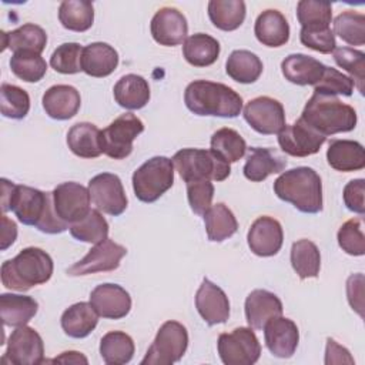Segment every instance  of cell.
<instances>
[{
	"mask_svg": "<svg viewBox=\"0 0 365 365\" xmlns=\"http://www.w3.org/2000/svg\"><path fill=\"white\" fill-rule=\"evenodd\" d=\"M1 210L13 211L21 224L33 225L46 234H60L70 228L56 214L51 192L16 185L6 178H1Z\"/></svg>",
	"mask_w": 365,
	"mask_h": 365,
	"instance_id": "1",
	"label": "cell"
},
{
	"mask_svg": "<svg viewBox=\"0 0 365 365\" xmlns=\"http://www.w3.org/2000/svg\"><path fill=\"white\" fill-rule=\"evenodd\" d=\"M187 108L197 115H215L234 118L242 110V97L222 83L195 80L184 93Z\"/></svg>",
	"mask_w": 365,
	"mask_h": 365,
	"instance_id": "2",
	"label": "cell"
},
{
	"mask_svg": "<svg viewBox=\"0 0 365 365\" xmlns=\"http://www.w3.org/2000/svg\"><path fill=\"white\" fill-rule=\"evenodd\" d=\"M53 259L44 250L27 247L1 264V282L9 289L24 292L47 282L53 275Z\"/></svg>",
	"mask_w": 365,
	"mask_h": 365,
	"instance_id": "3",
	"label": "cell"
},
{
	"mask_svg": "<svg viewBox=\"0 0 365 365\" xmlns=\"http://www.w3.org/2000/svg\"><path fill=\"white\" fill-rule=\"evenodd\" d=\"M274 192L285 202H291L305 214L322 210V182L318 173L309 167H297L284 171L274 181Z\"/></svg>",
	"mask_w": 365,
	"mask_h": 365,
	"instance_id": "4",
	"label": "cell"
},
{
	"mask_svg": "<svg viewBox=\"0 0 365 365\" xmlns=\"http://www.w3.org/2000/svg\"><path fill=\"white\" fill-rule=\"evenodd\" d=\"M299 118L324 137L352 131L358 121L354 107L335 96L318 93H314L308 100Z\"/></svg>",
	"mask_w": 365,
	"mask_h": 365,
	"instance_id": "5",
	"label": "cell"
},
{
	"mask_svg": "<svg viewBox=\"0 0 365 365\" xmlns=\"http://www.w3.org/2000/svg\"><path fill=\"white\" fill-rule=\"evenodd\" d=\"M173 164L185 182L192 181H224L231 174L228 163L211 150L182 148L173 157Z\"/></svg>",
	"mask_w": 365,
	"mask_h": 365,
	"instance_id": "6",
	"label": "cell"
},
{
	"mask_svg": "<svg viewBox=\"0 0 365 365\" xmlns=\"http://www.w3.org/2000/svg\"><path fill=\"white\" fill-rule=\"evenodd\" d=\"M174 184V164L164 155H155L133 174V190L143 202L157 201Z\"/></svg>",
	"mask_w": 365,
	"mask_h": 365,
	"instance_id": "7",
	"label": "cell"
},
{
	"mask_svg": "<svg viewBox=\"0 0 365 365\" xmlns=\"http://www.w3.org/2000/svg\"><path fill=\"white\" fill-rule=\"evenodd\" d=\"M187 346V328L177 321H167L160 327L141 365H171L182 358Z\"/></svg>",
	"mask_w": 365,
	"mask_h": 365,
	"instance_id": "8",
	"label": "cell"
},
{
	"mask_svg": "<svg viewBox=\"0 0 365 365\" xmlns=\"http://www.w3.org/2000/svg\"><path fill=\"white\" fill-rule=\"evenodd\" d=\"M144 131L143 121L133 113L118 115L101 131V148L106 155L123 160L133 151V141Z\"/></svg>",
	"mask_w": 365,
	"mask_h": 365,
	"instance_id": "9",
	"label": "cell"
},
{
	"mask_svg": "<svg viewBox=\"0 0 365 365\" xmlns=\"http://www.w3.org/2000/svg\"><path fill=\"white\" fill-rule=\"evenodd\" d=\"M218 355L225 365H252L259 359L261 345L252 328L240 327L224 332L217 342Z\"/></svg>",
	"mask_w": 365,
	"mask_h": 365,
	"instance_id": "10",
	"label": "cell"
},
{
	"mask_svg": "<svg viewBox=\"0 0 365 365\" xmlns=\"http://www.w3.org/2000/svg\"><path fill=\"white\" fill-rule=\"evenodd\" d=\"M3 364L38 365L44 362V344L40 334L27 325L17 327L7 342Z\"/></svg>",
	"mask_w": 365,
	"mask_h": 365,
	"instance_id": "11",
	"label": "cell"
},
{
	"mask_svg": "<svg viewBox=\"0 0 365 365\" xmlns=\"http://www.w3.org/2000/svg\"><path fill=\"white\" fill-rule=\"evenodd\" d=\"M88 192L91 202L98 211L108 215H121L127 208V197L118 175L101 173L88 181Z\"/></svg>",
	"mask_w": 365,
	"mask_h": 365,
	"instance_id": "12",
	"label": "cell"
},
{
	"mask_svg": "<svg viewBox=\"0 0 365 365\" xmlns=\"http://www.w3.org/2000/svg\"><path fill=\"white\" fill-rule=\"evenodd\" d=\"M51 194L56 214L68 225L83 220L91 210L88 188L78 182H61L51 191Z\"/></svg>",
	"mask_w": 365,
	"mask_h": 365,
	"instance_id": "13",
	"label": "cell"
},
{
	"mask_svg": "<svg viewBox=\"0 0 365 365\" xmlns=\"http://www.w3.org/2000/svg\"><path fill=\"white\" fill-rule=\"evenodd\" d=\"M125 254V247L114 242L110 238H106L96 244L83 259L73 264L67 269V274L71 277H81L96 272L114 271L120 267V261Z\"/></svg>",
	"mask_w": 365,
	"mask_h": 365,
	"instance_id": "14",
	"label": "cell"
},
{
	"mask_svg": "<svg viewBox=\"0 0 365 365\" xmlns=\"http://www.w3.org/2000/svg\"><path fill=\"white\" fill-rule=\"evenodd\" d=\"M244 118L251 128L264 135L278 134L285 125V111L282 104L268 96L250 100L244 107Z\"/></svg>",
	"mask_w": 365,
	"mask_h": 365,
	"instance_id": "15",
	"label": "cell"
},
{
	"mask_svg": "<svg viewBox=\"0 0 365 365\" xmlns=\"http://www.w3.org/2000/svg\"><path fill=\"white\" fill-rule=\"evenodd\" d=\"M327 137L321 135L301 118L291 125H284L278 133V144L281 150L292 157H308L317 154Z\"/></svg>",
	"mask_w": 365,
	"mask_h": 365,
	"instance_id": "16",
	"label": "cell"
},
{
	"mask_svg": "<svg viewBox=\"0 0 365 365\" xmlns=\"http://www.w3.org/2000/svg\"><path fill=\"white\" fill-rule=\"evenodd\" d=\"M250 250L258 257L275 255L284 241V232L281 224L268 215L258 217L250 227L247 235Z\"/></svg>",
	"mask_w": 365,
	"mask_h": 365,
	"instance_id": "17",
	"label": "cell"
},
{
	"mask_svg": "<svg viewBox=\"0 0 365 365\" xmlns=\"http://www.w3.org/2000/svg\"><path fill=\"white\" fill-rule=\"evenodd\" d=\"M90 304L98 317L108 319L124 318L131 309L130 294L117 284H100L90 294Z\"/></svg>",
	"mask_w": 365,
	"mask_h": 365,
	"instance_id": "18",
	"label": "cell"
},
{
	"mask_svg": "<svg viewBox=\"0 0 365 365\" xmlns=\"http://www.w3.org/2000/svg\"><path fill=\"white\" fill-rule=\"evenodd\" d=\"M151 36L161 46H178L185 41L188 24L184 14L174 7L160 9L151 19Z\"/></svg>",
	"mask_w": 365,
	"mask_h": 365,
	"instance_id": "19",
	"label": "cell"
},
{
	"mask_svg": "<svg viewBox=\"0 0 365 365\" xmlns=\"http://www.w3.org/2000/svg\"><path fill=\"white\" fill-rule=\"evenodd\" d=\"M264 338L265 345L269 352L278 358H289L294 355L299 332L297 324L285 317H275L264 325Z\"/></svg>",
	"mask_w": 365,
	"mask_h": 365,
	"instance_id": "20",
	"label": "cell"
},
{
	"mask_svg": "<svg viewBox=\"0 0 365 365\" xmlns=\"http://www.w3.org/2000/svg\"><path fill=\"white\" fill-rule=\"evenodd\" d=\"M195 308L208 325L224 324L230 317L228 297L218 285L207 278L202 279L195 294Z\"/></svg>",
	"mask_w": 365,
	"mask_h": 365,
	"instance_id": "21",
	"label": "cell"
},
{
	"mask_svg": "<svg viewBox=\"0 0 365 365\" xmlns=\"http://www.w3.org/2000/svg\"><path fill=\"white\" fill-rule=\"evenodd\" d=\"M43 108L54 120L73 118L81 106V97L76 87L68 84L51 86L43 94Z\"/></svg>",
	"mask_w": 365,
	"mask_h": 365,
	"instance_id": "22",
	"label": "cell"
},
{
	"mask_svg": "<svg viewBox=\"0 0 365 365\" xmlns=\"http://www.w3.org/2000/svg\"><path fill=\"white\" fill-rule=\"evenodd\" d=\"M245 318L252 329H262L264 325L282 315L281 299L267 289H254L248 294L245 299Z\"/></svg>",
	"mask_w": 365,
	"mask_h": 365,
	"instance_id": "23",
	"label": "cell"
},
{
	"mask_svg": "<svg viewBox=\"0 0 365 365\" xmlns=\"http://www.w3.org/2000/svg\"><path fill=\"white\" fill-rule=\"evenodd\" d=\"M281 70L284 77L298 86H315L325 70V66L307 54H289L281 63Z\"/></svg>",
	"mask_w": 365,
	"mask_h": 365,
	"instance_id": "24",
	"label": "cell"
},
{
	"mask_svg": "<svg viewBox=\"0 0 365 365\" xmlns=\"http://www.w3.org/2000/svg\"><path fill=\"white\" fill-rule=\"evenodd\" d=\"M254 33L261 44L281 47L289 40V24L281 11L268 9L257 17Z\"/></svg>",
	"mask_w": 365,
	"mask_h": 365,
	"instance_id": "25",
	"label": "cell"
},
{
	"mask_svg": "<svg viewBox=\"0 0 365 365\" xmlns=\"http://www.w3.org/2000/svg\"><path fill=\"white\" fill-rule=\"evenodd\" d=\"M287 165L284 157H281L272 148H261L252 147L247 155V161L244 164V175L247 180L259 182L264 181L268 175L281 173Z\"/></svg>",
	"mask_w": 365,
	"mask_h": 365,
	"instance_id": "26",
	"label": "cell"
},
{
	"mask_svg": "<svg viewBox=\"0 0 365 365\" xmlns=\"http://www.w3.org/2000/svg\"><path fill=\"white\" fill-rule=\"evenodd\" d=\"M118 66V53L107 43L96 41L84 47L81 68L91 77H107Z\"/></svg>",
	"mask_w": 365,
	"mask_h": 365,
	"instance_id": "27",
	"label": "cell"
},
{
	"mask_svg": "<svg viewBox=\"0 0 365 365\" xmlns=\"http://www.w3.org/2000/svg\"><path fill=\"white\" fill-rule=\"evenodd\" d=\"M327 160L336 171H358L365 167V151L358 141L334 140L327 150Z\"/></svg>",
	"mask_w": 365,
	"mask_h": 365,
	"instance_id": "28",
	"label": "cell"
},
{
	"mask_svg": "<svg viewBox=\"0 0 365 365\" xmlns=\"http://www.w3.org/2000/svg\"><path fill=\"white\" fill-rule=\"evenodd\" d=\"M3 50L10 48L13 53L33 51L41 54L47 44L46 31L33 23H26L13 31H1Z\"/></svg>",
	"mask_w": 365,
	"mask_h": 365,
	"instance_id": "29",
	"label": "cell"
},
{
	"mask_svg": "<svg viewBox=\"0 0 365 365\" xmlns=\"http://www.w3.org/2000/svg\"><path fill=\"white\" fill-rule=\"evenodd\" d=\"M115 103L127 110H140L150 100V86L147 80L137 74L123 76L114 86Z\"/></svg>",
	"mask_w": 365,
	"mask_h": 365,
	"instance_id": "30",
	"label": "cell"
},
{
	"mask_svg": "<svg viewBox=\"0 0 365 365\" xmlns=\"http://www.w3.org/2000/svg\"><path fill=\"white\" fill-rule=\"evenodd\" d=\"M38 304L33 297L20 294L0 295V317L6 327H23L37 314Z\"/></svg>",
	"mask_w": 365,
	"mask_h": 365,
	"instance_id": "31",
	"label": "cell"
},
{
	"mask_svg": "<svg viewBox=\"0 0 365 365\" xmlns=\"http://www.w3.org/2000/svg\"><path fill=\"white\" fill-rule=\"evenodd\" d=\"M60 322L66 335L86 338L97 327L98 314L90 302H77L63 312Z\"/></svg>",
	"mask_w": 365,
	"mask_h": 365,
	"instance_id": "32",
	"label": "cell"
},
{
	"mask_svg": "<svg viewBox=\"0 0 365 365\" xmlns=\"http://www.w3.org/2000/svg\"><path fill=\"white\" fill-rule=\"evenodd\" d=\"M67 145L81 158H96L103 153L101 131L91 123H77L67 133Z\"/></svg>",
	"mask_w": 365,
	"mask_h": 365,
	"instance_id": "33",
	"label": "cell"
},
{
	"mask_svg": "<svg viewBox=\"0 0 365 365\" xmlns=\"http://www.w3.org/2000/svg\"><path fill=\"white\" fill-rule=\"evenodd\" d=\"M182 56L194 67L211 66L220 56V43L205 33H195L182 43Z\"/></svg>",
	"mask_w": 365,
	"mask_h": 365,
	"instance_id": "34",
	"label": "cell"
},
{
	"mask_svg": "<svg viewBox=\"0 0 365 365\" xmlns=\"http://www.w3.org/2000/svg\"><path fill=\"white\" fill-rule=\"evenodd\" d=\"M262 61L248 50H234L225 63L227 74L237 83L250 84L259 78L262 73Z\"/></svg>",
	"mask_w": 365,
	"mask_h": 365,
	"instance_id": "35",
	"label": "cell"
},
{
	"mask_svg": "<svg viewBox=\"0 0 365 365\" xmlns=\"http://www.w3.org/2000/svg\"><path fill=\"white\" fill-rule=\"evenodd\" d=\"M202 217L205 222L207 237L210 241L221 242L234 235L238 230L235 215L224 202L211 205Z\"/></svg>",
	"mask_w": 365,
	"mask_h": 365,
	"instance_id": "36",
	"label": "cell"
},
{
	"mask_svg": "<svg viewBox=\"0 0 365 365\" xmlns=\"http://www.w3.org/2000/svg\"><path fill=\"white\" fill-rule=\"evenodd\" d=\"M208 17L220 30H237L245 20V3L242 0H211Z\"/></svg>",
	"mask_w": 365,
	"mask_h": 365,
	"instance_id": "37",
	"label": "cell"
},
{
	"mask_svg": "<svg viewBox=\"0 0 365 365\" xmlns=\"http://www.w3.org/2000/svg\"><path fill=\"white\" fill-rule=\"evenodd\" d=\"M134 341L123 331H110L100 341V355L108 365H123L134 356Z\"/></svg>",
	"mask_w": 365,
	"mask_h": 365,
	"instance_id": "38",
	"label": "cell"
},
{
	"mask_svg": "<svg viewBox=\"0 0 365 365\" xmlns=\"http://www.w3.org/2000/svg\"><path fill=\"white\" fill-rule=\"evenodd\" d=\"M58 20L67 30L86 31L94 21L93 3L87 0H64L58 7Z\"/></svg>",
	"mask_w": 365,
	"mask_h": 365,
	"instance_id": "39",
	"label": "cell"
},
{
	"mask_svg": "<svg viewBox=\"0 0 365 365\" xmlns=\"http://www.w3.org/2000/svg\"><path fill=\"white\" fill-rule=\"evenodd\" d=\"M291 265L301 279L317 278L321 268L318 247L309 240H298L291 247Z\"/></svg>",
	"mask_w": 365,
	"mask_h": 365,
	"instance_id": "40",
	"label": "cell"
},
{
	"mask_svg": "<svg viewBox=\"0 0 365 365\" xmlns=\"http://www.w3.org/2000/svg\"><path fill=\"white\" fill-rule=\"evenodd\" d=\"M225 163H237L247 151L245 140L234 128L224 127L217 130L211 137V148Z\"/></svg>",
	"mask_w": 365,
	"mask_h": 365,
	"instance_id": "41",
	"label": "cell"
},
{
	"mask_svg": "<svg viewBox=\"0 0 365 365\" xmlns=\"http://www.w3.org/2000/svg\"><path fill=\"white\" fill-rule=\"evenodd\" d=\"M334 34L349 46L365 44V16L354 10H345L334 20Z\"/></svg>",
	"mask_w": 365,
	"mask_h": 365,
	"instance_id": "42",
	"label": "cell"
},
{
	"mask_svg": "<svg viewBox=\"0 0 365 365\" xmlns=\"http://www.w3.org/2000/svg\"><path fill=\"white\" fill-rule=\"evenodd\" d=\"M10 68L16 77L27 83L40 81L47 71L46 60L33 51L13 53L10 58Z\"/></svg>",
	"mask_w": 365,
	"mask_h": 365,
	"instance_id": "43",
	"label": "cell"
},
{
	"mask_svg": "<svg viewBox=\"0 0 365 365\" xmlns=\"http://www.w3.org/2000/svg\"><path fill=\"white\" fill-rule=\"evenodd\" d=\"M297 19L301 29H327L332 20V6L328 1L301 0L297 4Z\"/></svg>",
	"mask_w": 365,
	"mask_h": 365,
	"instance_id": "44",
	"label": "cell"
},
{
	"mask_svg": "<svg viewBox=\"0 0 365 365\" xmlns=\"http://www.w3.org/2000/svg\"><path fill=\"white\" fill-rule=\"evenodd\" d=\"M68 230L76 240L91 244H98L108 235V224L97 208L90 210L83 220L71 224Z\"/></svg>",
	"mask_w": 365,
	"mask_h": 365,
	"instance_id": "45",
	"label": "cell"
},
{
	"mask_svg": "<svg viewBox=\"0 0 365 365\" xmlns=\"http://www.w3.org/2000/svg\"><path fill=\"white\" fill-rule=\"evenodd\" d=\"M30 110V97L26 90L19 86L3 83L0 87V111L4 117L20 120Z\"/></svg>",
	"mask_w": 365,
	"mask_h": 365,
	"instance_id": "46",
	"label": "cell"
},
{
	"mask_svg": "<svg viewBox=\"0 0 365 365\" xmlns=\"http://www.w3.org/2000/svg\"><path fill=\"white\" fill-rule=\"evenodd\" d=\"M335 63L346 70L354 80V84L358 87L359 93L364 94V81H365V54L359 50L349 47H336L334 51Z\"/></svg>",
	"mask_w": 365,
	"mask_h": 365,
	"instance_id": "47",
	"label": "cell"
},
{
	"mask_svg": "<svg viewBox=\"0 0 365 365\" xmlns=\"http://www.w3.org/2000/svg\"><path fill=\"white\" fill-rule=\"evenodd\" d=\"M83 50L78 43H64L58 46L51 57H50V66L61 74H76L83 71L81 68V57Z\"/></svg>",
	"mask_w": 365,
	"mask_h": 365,
	"instance_id": "48",
	"label": "cell"
},
{
	"mask_svg": "<svg viewBox=\"0 0 365 365\" xmlns=\"http://www.w3.org/2000/svg\"><path fill=\"white\" fill-rule=\"evenodd\" d=\"M354 80L336 68L327 67L321 80L314 86V93L324 94V96H346L349 97L354 91Z\"/></svg>",
	"mask_w": 365,
	"mask_h": 365,
	"instance_id": "49",
	"label": "cell"
},
{
	"mask_svg": "<svg viewBox=\"0 0 365 365\" xmlns=\"http://www.w3.org/2000/svg\"><path fill=\"white\" fill-rule=\"evenodd\" d=\"M338 244L349 255L359 257L365 254V237L362 232V218L345 221L338 231Z\"/></svg>",
	"mask_w": 365,
	"mask_h": 365,
	"instance_id": "50",
	"label": "cell"
},
{
	"mask_svg": "<svg viewBox=\"0 0 365 365\" xmlns=\"http://www.w3.org/2000/svg\"><path fill=\"white\" fill-rule=\"evenodd\" d=\"M214 197V185L211 181H192L187 182V198L191 210L198 214L204 215L212 202Z\"/></svg>",
	"mask_w": 365,
	"mask_h": 365,
	"instance_id": "51",
	"label": "cell"
},
{
	"mask_svg": "<svg viewBox=\"0 0 365 365\" xmlns=\"http://www.w3.org/2000/svg\"><path fill=\"white\" fill-rule=\"evenodd\" d=\"M299 40L305 47L312 48L315 51H319L322 54H329L336 48L335 34L332 33L331 27H327V29H301Z\"/></svg>",
	"mask_w": 365,
	"mask_h": 365,
	"instance_id": "52",
	"label": "cell"
},
{
	"mask_svg": "<svg viewBox=\"0 0 365 365\" xmlns=\"http://www.w3.org/2000/svg\"><path fill=\"white\" fill-rule=\"evenodd\" d=\"M364 194H365V180L364 178L351 180L344 187V194H342L346 208L359 215H364L365 212Z\"/></svg>",
	"mask_w": 365,
	"mask_h": 365,
	"instance_id": "53",
	"label": "cell"
},
{
	"mask_svg": "<svg viewBox=\"0 0 365 365\" xmlns=\"http://www.w3.org/2000/svg\"><path fill=\"white\" fill-rule=\"evenodd\" d=\"M364 275L356 274L351 275L346 281V294H348V301L352 309H355L361 317H364Z\"/></svg>",
	"mask_w": 365,
	"mask_h": 365,
	"instance_id": "54",
	"label": "cell"
},
{
	"mask_svg": "<svg viewBox=\"0 0 365 365\" xmlns=\"http://www.w3.org/2000/svg\"><path fill=\"white\" fill-rule=\"evenodd\" d=\"M354 364V358L349 355V351L341 346L335 339H327V351H325V364Z\"/></svg>",
	"mask_w": 365,
	"mask_h": 365,
	"instance_id": "55",
	"label": "cell"
},
{
	"mask_svg": "<svg viewBox=\"0 0 365 365\" xmlns=\"http://www.w3.org/2000/svg\"><path fill=\"white\" fill-rule=\"evenodd\" d=\"M17 237V225L13 220H10L7 215H1V245L0 248L4 251L7 250Z\"/></svg>",
	"mask_w": 365,
	"mask_h": 365,
	"instance_id": "56",
	"label": "cell"
},
{
	"mask_svg": "<svg viewBox=\"0 0 365 365\" xmlns=\"http://www.w3.org/2000/svg\"><path fill=\"white\" fill-rule=\"evenodd\" d=\"M50 362H61V364H87V358L77 351H66L60 356H56Z\"/></svg>",
	"mask_w": 365,
	"mask_h": 365,
	"instance_id": "57",
	"label": "cell"
}]
</instances>
